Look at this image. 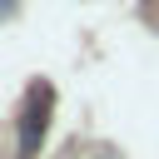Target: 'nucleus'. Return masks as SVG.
<instances>
[{
	"label": "nucleus",
	"mask_w": 159,
	"mask_h": 159,
	"mask_svg": "<svg viewBox=\"0 0 159 159\" xmlns=\"http://www.w3.org/2000/svg\"><path fill=\"white\" fill-rule=\"evenodd\" d=\"M50 89L45 84H35L30 89V104H25V114H20V154L30 159L35 149H40V139H45V124H50Z\"/></svg>",
	"instance_id": "obj_1"
}]
</instances>
